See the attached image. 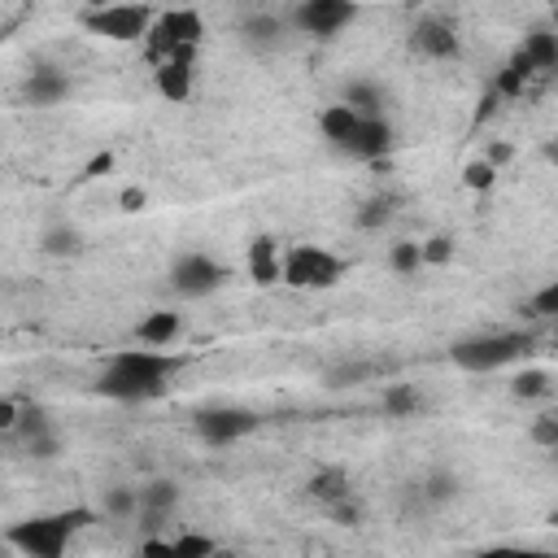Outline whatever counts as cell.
<instances>
[{
  "mask_svg": "<svg viewBox=\"0 0 558 558\" xmlns=\"http://www.w3.org/2000/svg\"><path fill=\"white\" fill-rule=\"evenodd\" d=\"M532 336L527 331H484V336H466L449 349V362L458 371H471V375H488V371H501L519 357L532 353Z\"/></svg>",
  "mask_w": 558,
  "mask_h": 558,
  "instance_id": "cell-3",
  "label": "cell"
},
{
  "mask_svg": "<svg viewBox=\"0 0 558 558\" xmlns=\"http://www.w3.org/2000/svg\"><path fill=\"white\" fill-rule=\"evenodd\" d=\"M353 17H357V0H301L292 9V26L301 35H314V39H331Z\"/></svg>",
  "mask_w": 558,
  "mask_h": 558,
  "instance_id": "cell-8",
  "label": "cell"
},
{
  "mask_svg": "<svg viewBox=\"0 0 558 558\" xmlns=\"http://www.w3.org/2000/svg\"><path fill=\"white\" fill-rule=\"evenodd\" d=\"M174 506H179V488L170 480H153V484L140 488V510L135 514L144 519V527H161L174 514Z\"/></svg>",
  "mask_w": 558,
  "mask_h": 558,
  "instance_id": "cell-13",
  "label": "cell"
},
{
  "mask_svg": "<svg viewBox=\"0 0 558 558\" xmlns=\"http://www.w3.org/2000/svg\"><path fill=\"white\" fill-rule=\"evenodd\" d=\"M192 61H161L157 65V92L170 100V105H183L192 96Z\"/></svg>",
  "mask_w": 558,
  "mask_h": 558,
  "instance_id": "cell-18",
  "label": "cell"
},
{
  "mask_svg": "<svg viewBox=\"0 0 558 558\" xmlns=\"http://www.w3.org/2000/svg\"><path fill=\"white\" fill-rule=\"evenodd\" d=\"M248 275H253V283H262V288L283 283V257H279L275 235H257V240L248 244Z\"/></svg>",
  "mask_w": 558,
  "mask_h": 558,
  "instance_id": "cell-14",
  "label": "cell"
},
{
  "mask_svg": "<svg viewBox=\"0 0 558 558\" xmlns=\"http://www.w3.org/2000/svg\"><path fill=\"white\" fill-rule=\"evenodd\" d=\"M388 266H392L397 275H414V270L423 266V244H410V240L392 244V253H388Z\"/></svg>",
  "mask_w": 558,
  "mask_h": 558,
  "instance_id": "cell-27",
  "label": "cell"
},
{
  "mask_svg": "<svg viewBox=\"0 0 558 558\" xmlns=\"http://www.w3.org/2000/svg\"><path fill=\"white\" fill-rule=\"evenodd\" d=\"M283 31H288V22L275 17V13H248V17L240 22V39H244L253 52L279 48V44H283Z\"/></svg>",
  "mask_w": 558,
  "mask_h": 558,
  "instance_id": "cell-16",
  "label": "cell"
},
{
  "mask_svg": "<svg viewBox=\"0 0 558 558\" xmlns=\"http://www.w3.org/2000/svg\"><path fill=\"white\" fill-rule=\"evenodd\" d=\"M418 405H423V397H418L410 384H388V388H384V414L405 418V414H414Z\"/></svg>",
  "mask_w": 558,
  "mask_h": 558,
  "instance_id": "cell-20",
  "label": "cell"
},
{
  "mask_svg": "<svg viewBox=\"0 0 558 558\" xmlns=\"http://www.w3.org/2000/svg\"><path fill=\"white\" fill-rule=\"evenodd\" d=\"M545 157H549V161H558V144H545Z\"/></svg>",
  "mask_w": 558,
  "mask_h": 558,
  "instance_id": "cell-35",
  "label": "cell"
},
{
  "mask_svg": "<svg viewBox=\"0 0 558 558\" xmlns=\"http://www.w3.org/2000/svg\"><path fill=\"white\" fill-rule=\"evenodd\" d=\"M388 148H392V126H388L384 113L362 118V122L336 144V153H344V157H353V161H379V157H388Z\"/></svg>",
  "mask_w": 558,
  "mask_h": 558,
  "instance_id": "cell-10",
  "label": "cell"
},
{
  "mask_svg": "<svg viewBox=\"0 0 558 558\" xmlns=\"http://www.w3.org/2000/svg\"><path fill=\"white\" fill-rule=\"evenodd\" d=\"M493 179H497V166H493L488 157L466 166V187H475V192H488V187H493Z\"/></svg>",
  "mask_w": 558,
  "mask_h": 558,
  "instance_id": "cell-30",
  "label": "cell"
},
{
  "mask_svg": "<svg viewBox=\"0 0 558 558\" xmlns=\"http://www.w3.org/2000/svg\"><path fill=\"white\" fill-rule=\"evenodd\" d=\"M532 314H541V318H558V279H549V283L532 296Z\"/></svg>",
  "mask_w": 558,
  "mask_h": 558,
  "instance_id": "cell-31",
  "label": "cell"
},
{
  "mask_svg": "<svg viewBox=\"0 0 558 558\" xmlns=\"http://www.w3.org/2000/svg\"><path fill=\"white\" fill-rule=\"evenodd\" d=\"M449 257H453L449 240H440V235H436V240H427V244H423V262H436V266H440V262H449Z\"/></svg>",
  "mask_w": 558,
  "mask_h": 558,
  "instance_id": "cell-33",
  "label": "cell"
},
{
  "mask_svg": "<svg viewBox=\"0 0 558 558\" xmlns=\"http://www.w3.org/2000/svg\"><path fill=\"white\" fill-rule=\"evenodd\" d=\"M532 436H536V445H545V449H558V414H545V418H536Z\"/></svg>",
  "mask_w": 558,
  "mask_h": 558,
  "instance_id": "cell-32",
  "label": "cell"
},
{
  "mask_svg": "<svg viewBox=\"0 0 558 558\" xmlns=\"http://www.w3.org/2000/svg\"><path fill=\"white\" fill-rule=\"evenodd\" d=\"M418 497H423L427 506L453 501V497H458V475H449V471H436V475H427V480L418 484Z\"/></svg>",
  "mask_w": 558,
  "mask_h": 558,
  "instance_id": "cell-23",
  "label": "cell"
},
{
  "mask_svg": "<svg viewBox=\"0 0 558 558\" xmlns=\"http://www.w3.org/2000/svg\"><path fill=\"white\" fill-rule=\"evenodd\" d=\"M65 96H70V78L61 70H52V65H35L26 74V83H22V100L35 105V109H48V105H57Z\"/></svg>",
  "mask_w": 558,
  "mask_h": 558,
  "instance_id": "cell-12",
  "label": "cell"
},
{
  "mask_svg": "<svg viewBox=\"0 0 558 558\" xmlns=\"http://www.w3.org/2000/svg\"><path fill=\"white\" fill-rule=\"evenodd\" d=\"M344 275V262L318 244H292L283 253V283L292 292H327Z\"/></svg>",
  "mask_w": 558,
  "mask_h": 558,
  "instance_id": "cell-5",
  "label": "cell"
},
{
  "mask_svg": "<svg viewBox=\"0 0 558 558\" xmlns=\"http://www.w3.org/2000/svg\"><path fill=\"white\" fill-rule=\"evenodd\" d=\"M519 52L532 61L536 74H558V31H532L519 44Z\"/></svg>",
  "mask_w": 558,
  "mask_h": 558,
  "instance_id": "cell-19",
  "label": "cell"
},
{
  "mask_svg": "<svg viewBox=\"0 0 558 558\" xmlns=\"http://www.w3.org/2000/svg\"><path fill=\"white\" fill-rule=\"evenodd\" d=\"M83 248V235L74 231V227H52V231H44V253L48 257H74Z\"/></svg>",
  "mask_w": 558,
  "mask_h": 558,
  "instance_id": "cell-25",
  "label": "cell"
},
{
  "mask_svg": "<svg viewBox=\"0 0 558 558\" xmlns=\"http://www.w3.org/2000/svg\"><path fill=\"white\" fill-rule=\"evenodd\" d=\"M144 201H148V196H144V187H126V192H122V205H126V214L144 209Z\"/></svg>",
  "mask_w": 558,
  "mask_h": 558,
  "instance_id": "cell-34",
  "label": "cell"
},
{
  "mask_svg": "<svg viewBox=\"0 0 558 558\" xmlns=\"http://www.w3.org/2000/svg\"><path fill=\"white\" fill-rule=\"evenodd\" d=\"M222 279H227V266L209 253H196V248L179 253L174 266H170V283H174L179 296H209V292L222 288Z\"/></svg>",
  "mask_w": 558,
  "mask_h": 558,
  "instance_id": "cell-7",
  "label": "cell"
},
{
  "mask_svg": "<svg viewBox=\"0 0 558 558\" xmlns=\"http://www.w3.org/2000/svg\"><path fill=\"white\" fill-rule=\"evenodd\" d=\"M179 336H183V318H179L174 310H153V314H144L140 327H135V340H140V344H153V349H166V344H174Z\"/></svg>",
  "mask_w": 558,
  "mask_h": 558,
  "instance_id": "cell-17",
  "label": "cell"
},
{
  "mask_svg": "<svg viewBox=\"0 0 558 558\" xmlns=\"http://www.w3.org/2000/svg\"><path fill=\"white\" fill-rule=\"evenodd\" d=\"M214 549H218V541L214 536H201V532H179L170 541V558H209Z\"/></svg>",
  "mask_w": 558,
  "mask_h": 558,
  "instance_id": "cell-24",
  "label": "cell"
},
{
  "mask_svg": "<svg viewBox=\"0 0 558 558\" xmlns=\"http://www.w3.org/2000/svg\"><path fill=\"white\" fill-rule=\"evenodd\" d=\"M201 35H205V26H201V13L196 9H166L157 22H153V31H148V57L161 65V61H192L196 57V48H201Z\"/></svg>",
  "mask_w": 558,
  "mask_h": 558,
  "instance_id": "cell-4",
  "label": "cell"
},
{
  "mask_svg": "<svg viewBox=\"0 0 558 558\" xmlns=\"http://www.w3.org/2000/svg\"><path fill=\"white\" fill-rule=\"evenodd\" d=\"M305 488H310V497H314L318 506H327V514H331L336 506L353 501V493H349V471H344V466H323V471H314Z\"/></svg>",
  "mask_w": 558,
  "mask_h": 558,
  "instance_id": "cell-15",
  "label": "cell"
},
{
  "mask_svg": "<svg viewBox=\"0 0 558 558\" xmlns=\"http://www.w3.org/2000/svg\"><path fill=\"white\" fill-rule=\"evenodd\" d=\"M179 366H183L179 353H166V349H153V344H144V349H122V353H113L109 366L100 371L96 392L109 397V401H126V405H135V401H157V397L166 392V379L179 375Z\"/></svg>",
  "mask_w": 558,
  "mask_h": 558,
  "instance_id": "cell-1",
  "label": "cell"
},
{
  "mask_svg": "<svg viewBox=\"0 0 558 558\" xmlns=\"http://www.w3.org/2000/svg\"><path fill=\"white\" fill-rule=\"evenodd\" d=\"M140 510V488H109L105 493V514H135Z\"/></svg>",
  "mask_w": 558,
  "mask_h": 558,
  "instance_id": "cell-29",
  "label": "cell"
},
{
  "mask_svg": "<svg viewBox=\"0 0 558 558\" xmlns=\"http://www.w3.org/2000/svg\"><path fill=\"white\" fill-rule=\"evenodd\" d=\"M384 371H388V362H344V366H331L327 371V384L331 388H344V384H357V379L384 375Z\"/></svg>",
  "mask_w": 558,
  "mask_h": 558,
  "instance_id": "cell-22",
  "label": "cell"
},
{
  "mask_svg": "<svg viewBox=\"0 0 558 558\" xmlns=\"http://www.w3.org/2000/svg\"><path fill=\"white\" fill-rule=\"evenodd\" d=\"M510 392H514L519 401H536V397L549 392V379H545V371H519V375L510 379Z\"/></svg>",
  "mask_w": 558,
  "mask_h": 558,
  "instance_id": "cell-26",
  "label": "cell"
},
{
  "mask_svg": "<svg viewBox=\"0 0 558 558\" xmlns=\"http://www.w3.org/2000/svg\"><path fill=\"white\" fill-rule=\"evenodd\" d=\"M257 427V414L244 405H209L196 414V436L205 445H231L240 436H248Z\"/></svg>",
  "mask_w": 558,
  "mask_h": 558,
  "instance_id": "cell-9",
  "label": "cell"
},
{
  "mask_svg": "<svg viewBox=\"0 0 558 558\" xmlns=\"http://www.w3.org/2000/svg\"><path fill=\"white\" fill-rule=\"evenodd\" d=\"M153 9L148 4H135V0H122V4H96L83 26L100 39H113V44H135V39H148L153 31Z\"/></svg>",
  "mask_w": 558,
  "mask_h": 558,
  "instance_id": "cell-6",
  "label": "cell"
},
{
  "mask_svg": "<svg viewBox=\"0 0 558 558\" xmlns=\"http://www.w3.org/2000/svg\"><path fill=\"white\" fill-rule=\"evenodd\" d=\"M410 48L423 52V57H432V61H449V57L462 52L458 31H453L449 22H440V17H423V22H414V31H410Z\"/></svg>",
  "mask_w": 558,
  "mask_h": 558,
  "instance_id": "cell-11",
  "label": "cell"
},
{
  "mask_svg": "<svg viewBox=\"0 0 558 558\" xmlns=\"http://www.w3.org/2000/svg\"><path fill=\"white\" fill-rule=\"evenodd\" d=\"M344 105H353L357 113H384V92L375 87V83H349L344 87Z\"/></svg>",
  "mask_w": 558,
  "mask_h": 558,
  "instance_id": "cell-21",
  "label": "cell"
},
{
  "mask_svg": "<svg viewBox=\"0 0 558 558\" xmlns=\"http://www.w3.org/2000/svg\"><path fill=\"white\" fill-rule=\"evenodd\" d=\"M96 514L87 506H70V510H57V514H35V519H22L9 527V545L22 549L26 558H61L65 545L74 541V532H83Z\"/></svg>",
  "mask_w": 558,
  "mask_h": 558,
  "instance_id": "cell-2",
  "label": "cell"
},
{
  "mask_svg": "<svg viewBox=\"0 0 558 558\" xmlns=\"http://www.w3.org/2000/svg\"><path fill=\"white\" fill-rule=\"evenodd\" d=\"M392 218V196H371V201H362V209H357V227H384Z\"/></svg>",
  "mask_w": 558,
  "mask_h": 558,
  "instance_id": "cell-28",
  "label": "cell"
}]
</instances>
